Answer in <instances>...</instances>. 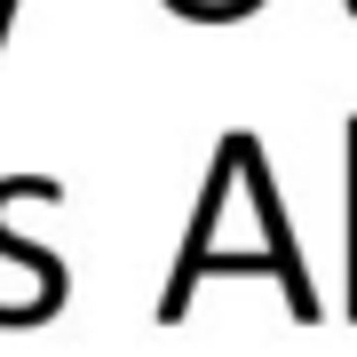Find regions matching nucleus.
<instances>
[{"label": "nucleus", "instance_id": "1", "mask_svg": "<svg viewBox=\"0 0 357 357\" xmlns=\"http://www.w3.org/2000/svg\"><path fill=\"white\" fill-rule=\"evenodd\" d=\"M32 191H64V183H48V175H8V183H0V255L32 262V278H40V286H32V302L16 310V326H48L56 310H64V262H56L48 246H32V238H16V230H8V206H16V199H32Z\"/></svg>", "mask_w": 357, "mask_h": 357}, {"label": "nucleus", "instance_id": "2", "mask_svg": "<svg viewBox=\"0 0 357 357\" xmlns=\"http://www.w3.org/2000/svg\"><path fill=\"white\" fill-rule=\"evenodd\" d=\"M175 16H199V24H230V16H246V8H262V0H167Z\"/></svg>", "mask_w": 357, "mask_h": 357}, {"label": "nucleus", "instance_id": "3", "mask_svg": "<svg viewBox=\"0 0 357 357\" xmlns=\"http://www.w3.org/2000/svg\"><path fill=\"white\" fill-rule=\"evenodd\" d=\"M349 318H357V119H349Z\"/></svg>", "mask_w": 357, "mask_h": 357}, {"label": "nucleus", "instance_id": "4", "mask_svg": "<svg viewBox=\"0 0 357 357\" xmlns=\"http://www.w3.org/2000/svg\"><path fill=\"white\" fill-rule=\"evenodd\" d=\"M8 24H16V0H0V48H8Z\"/></svg>", "mask_w": 357, "mask_h": 357}, {"label": "nucleus", "instance_id": "5", "mask_svg": "<svg viewBox=\"0 0 357 357\" xmlns=\"http://www.w3.org/2000/svg\"><path fill=\"white\" fill-rule=\"evenodd\" d=\"M342 8H349V16H357V0H342Z\"/></svg>", "mask_w": 357, "mask_h": 357}]
</instances>
